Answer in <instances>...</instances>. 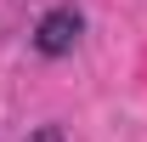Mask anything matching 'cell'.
Returning <instances> with one entry per match:
<instances>
[{"label":"cell","mask_w":147,"mask_h":142,"mask_svg":"<svg viewBox=\"0 0 147 142\" xmlns=\"http://www.w3.org/2000/svg\"><path fill=\"white\" fill-rule=\"evenodd\" d=\"M79 29H85V17H79L74 6H51V12L34 23V51L40 57H68L74 46H79Z\"/></svg>","instance_id":"cell-1"},{"label":"cell","mask_w":147,"mask_h":142,"mask_svg":"<svg viewBox=\"0 0 147 142\" xmlns=\"http://www.w3.org/2000/svg\"><path fill=\"white\" fill-rule=\"evenodd\" d=\"M28 142H68V137H62V125H40V131H34Z\"/></svg>","instance_id":"cell-2"}]
</instances>
